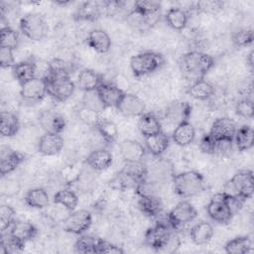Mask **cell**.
Returning <instances> with one entry per match:
<instances>
[{"mask_svg":"<svg viewBox=\"0 0 254 254\" xmlns=\"http://www.w3.org/2000/svg\"><path fill=\"white\" fill-rule=\"evenodd\" d=\"M179 65L183 75L194 81L204 77L214 65V60L205 53L192 51L185 54L181 58Z\"/></svg>","mask_w":254,"mask_h":254,"instance_id":"obj_1","label":"cell"},{"mask_svg":"<svg viewBox=\"0 0 254 254\" xmlns=\"http://www.w3.org/2000/svg\"><path fill=\"white\" fill-rule=\"evenodd\" d=\"M173 189L181 197H190L198 194L204 189V178L196 171H187L172 178Z\"/></svg>","mask_w":254,"mask_h":254,"instance_id":"obj_2","label":"cell"},{"mask_svg":"<svg viewBox=\"0 0 254 254\" xmlns=\"http://www.w3.org/2000/svg\"><path fill=\"white\" fill-rule=\"evenodd\" d=\"M254 191L252 171H240L236 173L224 186L223 192L229 195H236L243 199L251 198Z\"/></svg>","mask_w":254,"mask_h":254,"instance_id":"obj_3","label":"cell"},{"mask_svg":"<svg viewBox=\"0 0 254 254\" xmlns=\"http://www.w3.org/2000/svg\"><path fill=\"white\" fill-rule=\"evenodd\" d=\"M163 57L155 52H143L131 58L130 67L136 77L154 72L164 64Z\"/></svg>","mask_w":254,"mask_h":254,"instance_id":"obj_4","label":"cell"},{"mask_svg":"<svg viewBox=\"0 0 254 254\" xmlns=\"http://www.w3.org/2000/svg\"><path fill=\"white\" fill-rule=\"evenodd\" d=\"M171 229L173 228L166 215L165 221L159 220L153 227H150L146 231L145 233L146 244L156 251H164V249L169 244L174 234Z\"/></svg>","mask_w":254,"mask_h":254,"instance_id":"obj_5","label":"cell"},{"mask_svg":"<svg viewBox=\"0 0 254 254\" xmlns=\"http://www.w3.org/2000/svg\"><path fill=\"white\" fill-rule=\"evenodd\" d=\"M21 32L32 41H41L48 35L49 27L46 20L38 13L24 15L19 23Z\"/></svg>","mask_w":254,"mask_h":254,"instance_id":"obj_6","label":"cell"},{"mask_svg":"<svg viewBox=\"0 0 254 254\" xmlns=\"http://www.w3.org/2000/svg\"><path fill=\"white\" fill-rule=\"evenodd\" d=\"M197 211L194 206L186 200L180 201L172 210L167 214V218L174 230L179 229L182 225L189 223L195 219Z\"/></svg>","mask_w":254,"mask_h":254,"instance_id":"obj_7","label":"cell"},{"mask_svg":"<svg viewBox=\"0 0 254 254\" xmlns=\"http://www.w3.org/2000/svg\"><path fill=\"white\" fill-rule=\"evenodd\" d=\"M206 211L212 220L220 224H227L233 216L226 203L223 191L214 194L210 198L206 205Z\"/></svg>","mask_w":254,"mask_h":254,"instance_id":"obj_8","label":"cell"},{"mask_svg":"<svg viewBox=\"0 0 254 254\" xmlns=\"http://www.w3.org/2000/svg\"><path fill=\"white\" fill-rule=\"evenodd\" d=\"M91 223V213L86 209H79L72 211L64 219L63 227L66 232L78 235L86 231Z\"/></svg>","mask_w":254,"mask_h":254,"instance_id":"obj_9","label":"cell"},{"mask_svg":"<svg viewBox=\"0 0 254 254\" xmlns=\"http://www.w3.org/2000/svg\"><path fill=\"white\" fill-rule=\"evenodd\" d=\"M47 94V83L44 78L34 77L21 84L20 95L26 102H39Z\"/></svg>","mask_w":254,"mask_h":254,"instance_id":"obj_10","label":"cell"},{"mask_svg":"<svg viewBox=\"0 0 254 254\" xmlns=\"http://www.w3.org/2000/svg\"><path fill=\"white\" fill-rule=\"evenodd\" d=\"M191 113V106L186 101H174L167 106L164 119L167 124L178 126L179 124L189 121Z\"/></svg>","mask_w":254,"mask_h":254,"instance_id":"obj_11","label":"cell"},{"mask_svg":"<svg viewBox=\"0 0 254 254\" xmlns=\"http://www.w3.org/2000/svg\"><path fill=\"white\" fill-rule=\"evenodd\" d=\"M116 108L124 116L135 117L141 116L143 113H145L146 105L144 101L137 95L124 92Z\"/></svg>","mask_w":254,"mask_h":254,"instance_id":"obj_12","label":"cell"},{"mask_svg":"<svg viewBox=\"0 0 254 254\" xmlns=\"http://www.w3.org/2000/svg\"><path fill=\"white\" fill-rule=\"evenodd\" d=\"M235 132L236 125L234 121L227 117H220L212 123L209 134L216 141H233Z\"/></svg>","mask_w":254,"mask_h":254,"instance_id":"obj_13","label":"cell"},{"mask_svg":"<svg viewBox=\"0 0 254 254\" xmlns=\"http://www.w3.org/2000/svg\"><path fill=\"white\" fill-rule=\"evenodd\" d=\"M39 123L46 133L61 134L65 127L64 118L55 110L43 111L39 116Z\"/></svg>","mask_w":254,"mask_h":254,"instance_id":"obj_14","label":"cell"},{"mask_svg":"<svg viewBox=\"0 0 254 254\" xmlns=\"http://www.w3.org/2000/svg\"><path fill=\"white\" fill-rule=\"evenodd\" d=\"M24 156L8 147H2L0 152V174L5 177L15 171L24 161Z\"/></svg>","mask_w":254,"mask_h":254,"instance_id":"obj_15","label":"cell"},{"mask_svg":"<svg viewBox=\"0 0 254 254\" xmlns=\"http://www.w3.org/2000/svg\"><path fill=\"white\" fill-rule=\"evenodd\" d=\"M96 90L105 108L116 107L124 94V91L121 90L117 85L105 80L98 86Z\"/></svg>","mask_w":254,"mask_h":254,"instance_id":"obj_16","label":"cell"},{"mask_svg":"<svg viewBox=\"0 0 254 254\" xmlns=\"http://www.w3.org/2000/svg\"><path fill=\"white\" fill-rule=\"evenodd\" d=\"M64 147V139L61 134L45 133L39 140L38 151L44 156H55Z\"/></svg>","mask_w":254,"mask_h":254,"instance_id":"obj_17","label":"cell"},{"mask_svg":"<svg viewBox=\"0 0 254 254\" xmlns=\"http://www.w3.org/2000/svg\"><path fill=\"white\" fill-rule=\"evenodd\" d=\"M173 172V166L170 162L166 160H159L156 163H154L150 169L147 168V179L148 181L162 184L166 182L169 178L172 180L174 176Z\"/></svg>","mask_w":254,"mask_h":254,"instance_id":"obj_18","label":"cell"},{"mask_svg":"<svg viewBox=\"0 0 254 254\" xmlns=\"http://www.w3.org/2000/svg\"><path fill=\"white\" fill-rule=\"evenodd\" d=\"M119 151L125 162H141L145 156V148L135 140L126 139L119 145Z\"/></svg>","mask_w":254,"mask_h":254,"instance_id":"obj_19","label":"cell"},{"mask_svg":"<svg viewBox=\"0 0 254 254\" xmlns=\"http://www.w3.org/2000/svg\"><path fill=\"white\" fill-rule=\"evenodd\" d=\"M102 13V2L87 1L81 3L74 13V19L77 21L94 22L97 21Z\"/></svg>","mask_w":254,"mask_h":254,"instance_id":"obj_20","label":"cell"},{"mask_svg":"<svg viewBox=\"0 0 254 254\" xmlns=\"http://www.w3.org/2000/svg\"><path fill=\"white\" fill-rule=\"evenodd\" d=\"M112 162V154L105 149L94 150L85 159V164L94 171L106 170L111 166Z\"/></svg>","mask_w":254,"mask_h":254,"instance_id":"obj_21","label":"cell"},{"mask_svg":"<svg viewBox=\"0 0 254 254\" xmlns=\"http://www.w3.org/2000/svg\"><path fill=\"white\" fill-rule=\"evenodd\" d=\"M86 44L93 51L99 54H105L110 50L111 39L104 30L95 29L88 34L86 38Z\"/></svg>","mask_w":254,"mask_h":254,"instance_id":"obj_22","label":"cell"},{"mask_svg":"<svg viewBox=\"0 0 254 254\" xmlns=\"http://www.w3.org/2000/svg\"><path fill=\"white\" fill-rule=\"evenodd\" d=\"M103 81V77L98 72L89 68H84L80 70L77 75L76 85L79 87V89L85 92L96 90Z\"/></svg>","mask_w":254,"mask_h":254,"instance_id":"obj_23","label":"cell"},{"mask_svg":"<svg viewBox=\"0 0 254 254\" xmlns=\"http://www.w3.org/2000/svg\"><path fill=\"white\" fill-rule=\"evenodd\" d=\"M138 129L144 137H148L161 132L162 123L154 113L145 112L139 116Z\"/></svg>","mask_w":254,"mask_h":254,"instance_id":"obj_24","label":"cell"},{"mask_svg":"<svg viewBox=\"0 0 254 254\" xmlns=\"http://www.w3.org/2000/svg\"><path fill=\"white\" fill-rule=\"evenodd\" d=\"M195 137V130L189 121L183 122L174 128L172 138L173 141L182 147L188 146L193 142Z\"/></svg>","mask_w":254,"mask_h":254,"instance_id":"obj_25","label":"cell"},{"mask_svg":"<svg viewBox=\"0 0 254 254\" xmlns=\"http://www.w3.org/2000/svg\"><path fill=\"white\" fill-rule=\"evenodd\" d=\"M213 233L214 230L212 225L206 221L197 222L190 231V239L196 245L207 244L211 240Z\"/></svg>","mask_w":254,"mask_h":254,"instance_id":"obj_26","label":"cell"},{"mask_svg":"<svg viewBox=\"0 0 254 254\" xmlns=\"http://www.w3.org/2000/svg\"><path fill=\"white\" fill-rule=\"evenodd\" d=\"M188 93L194 99L206 100L213 95L214 87L209 81L205 80L204 78H200L190 83L188 88Z\"/></svg>","mask_w":254,"mask_h":254,"instance_id":"obj_27","label":"cell"},{"mask_svg":"<svg viewBox=\"0 0 254 254\" xmlns=\"http://www.w3.org/2000/svg\"><path fill=\"white\" fill-rule=\"evenodd\" d=\"M9 232L24 242L30 241L38 234L37 227L29 221L16 220L9 229Z\"/></svg>","mask_w":254,"mask_h":254,"instance_id":"obj_28","label":"cell"},{"mask_svg":"<svg viewBox=\"0 0 254 254\" xmlns=\"http://www.w3.org/2000/svg\"><path fill=\"white\" fill-rule=\"evenodd\" d=\"M145 143L147 146V149L149 150V152L155 156V157H160L169 147V137L168 135H166L163 131L145 137Z\"/></svg>","mask_w":254,"mask_h":254,"instance_id":"obj_29","label":"cell"},{"mask_svg":"<svg viewBox=\"0 0 254 254\" xmlns=\"http://www.w3.org/2000/svg\"><path fill=\"white\" fill-rule=\"evenodd\" d=\"M25 203L33 208H45L50 203L48 192L42 188H35L29 190L24 196Z\"/></svg>","mask_w":254,"mask_h":254,"instance_id":"obj_30","label":"cell"},{"mask_svg":"<svg viewBox=\"0 0 254 254\" xmlns=\"http://www.w3.org/2000/svg\"><path fill=\"white\" fill-rule=\"evenodd\" d=\"M139 206L149 217H158L163 211V202L159 195L139 196Z\"/></svg>","mask_w":254,"mask_h":254,"instance_id":"obj_31","label":"cell"},{"mask_svg":"<svg viewBox=\"0 0 254 254\" xmlns=\"http://www.w3.org/2000/svg\"><path fill=\"white\" fill-rule=\"evenodd\" d=\"M25 243L9 231L7 233L3 232L0 239V254L20 253L24 250Z\"/></svg>","mask_w":254,"mask_h":254,"instance_id":"obj_32","label":"cell"},{"mask_svg":"<svg viewBox=\"0 0 254 254\" xmlns=\"http://www.w3.org/2000/svg\"><path fill=\"white\" fill-rule=\"evenodd\" d=\"M20 129V121L16 114L10 111L1 112L0 133L4 137H12L18 133Z\"/></svg>","mask_w":254,"mask_h":254,"instance_id":"obj_33","label":"cell"},{"mask_svg":"<svg viewBox=\"0 0 254 254\" xmlns=\"http://www.w3.org/2000/svg\"><path fill=\"white\" fill-rule=\"evenodd\" d=\"M237 149L240 152L248 151L253 147L254 132L251 126L243 125L239 129H236L234 139Z\"/></svg>","mask_w":254,"mask_h":254,"instance_id":"obj_34","label":"cell"},{"mask_svg":"<svg viewBox=\"0 0 254 254\" xmlns=\"http://www.w3.org/2000/svg\"><path fill=\"white\" fill-rule=\"evenodd\" d=\"M12 70L15 78L20 82V84L36 77L35 62L32 61H23L17 63L12 67Z\"/></svg>","mask_w":254,"mask_h":254,"instance_id":"obj_35","label":"cell"},{"mask_svg":"<svg viewBox=\"0 0 254 254\" xmlns=\"http://www.w3.org/2000/svg\"><path fill=\"white\" fill-rule=\"evenodd\" d=\"M165 18H166L167 24L172 29L177 31H181L185 29L189 20L187 12L178 7H173L169 9L166 13Z\"/></svg>","mask_w":254,"mask_h":254,"instance_id":"obj_36","label":"cell"},{"mask_svg":"<svg viewBox=\"0 0 254 254\" xmlns=\"http://www.w3.org/2000/svg\"><path fill=\"white\" fill-rule=\"evenodd\" d=\"M224 250L228 254H245L252 252V240L248 236H238L229 240Z\"/></svg>","mask_w":254,"mask_h":254,"instance_id":"obj_37","label":"cell"},{"mask_svg":"<svg viewBox=\"0 0 254 254\" xmlns=\"http://www.w3.org/2000/svg\"><path fill=\"white\" fill-rule=\"evenodd\" d=\"M53 200L54 203L61 205L69 211H72L78 203V197L76 193L69 189H64L56 192Z\"/></svg>","mask_w":254,"mask_h":254,"instance_id":"obj_38","label":"cell"},{"mask_svg":"<svg viewBox=\"0 0 254 254\" xmlns=\"http://www.w3.org/2000/svg\"><path fill=\"white\" fill-rule=\"evenodd\" d=\"M95 128L103 140L108 143H114L118 138L117 126L110 120L100 118V120L95 125Z\"/></svg>","mask_w":254,"mask_h":254,"instance_id":"obj_39","label":"cell"},{"mask_svg":"<svg viewBox=\"0 0 254 254\" xmlns=\"http://www.w3.org/2000/svg\"><path fill=\"white\" fill-rule=\"evenodd\" d=\"M121 172L141 183L147 179V167L141 162H125Z\"/></svg>","mask_w":254,"mask_h":254,"instance_id":"obj_40","label":"cell"},{"mask_svg":"<svg viewBox=\"0 0 254 254\" xmlns=\"http://www.w3.org/2000/svg\"><path fill=\"white\" fill-rule=\"evenodd\" d=\"M19 45V35L17 31L10 27H3L0 31V47L15 50Z\"/></svg>","mask_w":254,"mask_h":254,"instance_id":"obj_41","label":"cell"},{"mask_svg":"<svg viewBox=\"0 0 254 254\" xmlns=\"http://www.w3.org/2000/svg\"><path fill=\"white\" fill-rule=\"evenodd\" d=\"M16 221V212L14 208L8 204L0 206V230L1 233L10 229L12 224Z\"/></svg>","mask_w":254,"mask_h":254,"instance_id":"obj_42","label":"cell"},{"mask_svg":"<svg viewBox=\"0 0 254 254\" xmlns=\"http://www.w3.org/2000/svg\"><path fill=\"white\" fill-rule=\"evenodd\" d=\"M81 168L76 164H69L60 172V178L65 185H71L79 180Z\"/></svg>","mask_w":254,"mask_h":254,"instance_id":"obj_43","label":"cell"},{"mask_svg":"<svg viewBox=\"0 0 254 254\" xmlns=\"http://www.w3.org/2000/svg\"><path fill=\"white\" fill-rule=\"evenodd\" d=\"M98 237L89 235L80 236L74 243V250L78 253H95Z\"/></svg>","mask_w":254,"mask_h":254,"instance_id":"obj_44","label":"cell"},{"mask_svg":"<svg viewBox=\"0 0 254 254\" xmlns=\"http://www.w3.org/2000/svg\"><path fill=\"white\" fill-rule=\"evenodd\" d=\"M82 104L84 107L91 109L98 113L103 111V109H105V106L102 103V101L97 93V90L85 91L83 98H82Z\"/></svg>","mask_w":254,"mask_h":254,"instance_id":"obj_45","label":"cell"},{"mask_svg":"<svg viewBox=\"0 0 254 254\" xmlns=\"http://www.w3.org/2000/svg\"><path fill=\"white\" fill-rule=\"evenodd\" d=\"M232 42L236 47H247L252 44L254 35L252 29L243 28L235 31L232 34Z\"/></svg>","mask_w":254,"mask_h":254,"instance_id":"obj_46","label":"cell"},{"mask_svg":"<svg viewBox=\"0 0 254 254\" xmlns=\"http://www.w3.org/2000/svg\"><path fill=\"white\" fill-rule=\"evenodd\" d=\"M134 10L142 16H148L160 12L161 4L156 1H135Z\"/></svg>","mask_w":254,"mask_h":254,"instance_id":"obj_47","label":"cell"},{"mask_svg":"<svg viewBox=\"0 0 254 254\" xmlns=\"http://www.w3.org/2000/svg\"><path fill=\"white\" fill-rule=\"evenodd\" d=\"M159 184L145 180L139 183L136 188L135 191L138 196H151V195H159Z\"/></svg>","mask_w":254,"mask_h":254,"instance_id":"obj_48","label":"cell"},{"mask_svg":"<svg viewBox=\"0 0 254 254\" xmlns=\"http://www.w3.org/2000/svg\"><path fill=\"white\" fill-rule=\"evenodd\" d=\"M235 112L238 116L243 117L245 119H252L254 115L253 103L250 99L244 98L239 100L235 106Z\"/></svg>","mask_w":254,"mask_h":254,"instance_id":"obj_49","label":"cell"},{"mask_svg":"<svg viewBox=\"0 0 254 254\" xmlns=\"http://www.w3.org/2000/svg\"><path fill=\"white\" fill-rule=\"evenodd\" d=\"M77 115L79 117V119L84 122L87 125L93 126L95 127V125L97 124V122L100 120V116L98 112H95L91 109H88L84 106H82L78 111H77Z\"/></svg>","mask_w":254,"mask_h":254,"instance_id":"obj_50","label":"cell"},{"mask_svg":"<svg viewBox=\"0 0 254 254\" xmlns=\"http://www.w3.org/2000/svg\"><path fill=\"white\" fill-rule=\"evenodd\" d=\"M95 253H109V254H122L124 253V250L106 240H103L101 238H98L96 247H95Z\"/></svg>","mask_w":254,"mask_h":254,"instance_id":"obj_51","label":"cell"},{"mask_svg":"<svg viewBox=\"0 0 254 254\" xmlns=\"http://www.w3.org/2000/svg\"><path fill=\"white\" fill-rule=\"evenodd\" d=\"M224 3L218 0L199 1L196 3V9L205 13H216L223 8Z\"/></svg>","mask_w":254,"mask_h":254,"instance_id":"obj_52","label":"cell"},{"mask_svg":"<svg viewBox=\"0 0 254 254\" xmlns=\"http://www.w3.org/2000/svg\"><path fill=\"white\" fill-rule=\"evenodd\" d=\"M216 146L217 141L209 133L204 134L199 141V148L205 154L214 155L216 151Z\"/></svg>","mask_w":254,"mask_h":254,"instance_id":"obj_53","label":"cell"},{"mask_svg":"<svg viewBox=\"0 0 254 254\" xmlns=\"http://www.w3.org/2000/svg\"><path fill=\"white\" fill-rule=\"evenodd\" d=\"M20 184L13 179H7L1 184V194L6 196H14L20 191Z\"/></svg>","mask_w":254,"mask_h":254,"instance_id":"obj_54","label":"cell"},{"mask_svg":"<svg viewBox=\"0 0 254 254\" xmlns=\"http://www.w3.org/2000/svg\"><path fill=\"white\" fill-rule=\"evenodd\" d=\"M13 51L14 50L0 47V65L2 68L13 67L15 65V58Z\"/></svg>","mask_w":254,"mask_h":254,"instance_id":"obj_55","label":"cell"},{"mask_svg":"<svg viewBox=\"0 0 254 254\" xmlns=\"http://www.w3.org/2000/svg\"><path fill=\"white\" fill-rule=\"evenodd\" d=\"M71 2L70 1H55L54 4L56 5H59V6H66L68 4H70Z\"/></svg>","mask_w":254,"mask_h":254,"instance_id":"obj_56","label":"cell"},{"mask_svg":"<svg viewBox=\"0 0 254 254\" xmlns=\"http://www.w3.org/2000/svg\"><path fill=\"white\" fill-rule=\"evenodd\" d=\"M247 61H248L249 65H250V66H252V65H253V52H252V51H251V52H250V54L248 55V59H247Z\"/></svg>","mask_w":254,"mask_h":254,"instance_id":"obj_57","label":"cell"}]
</instances>
